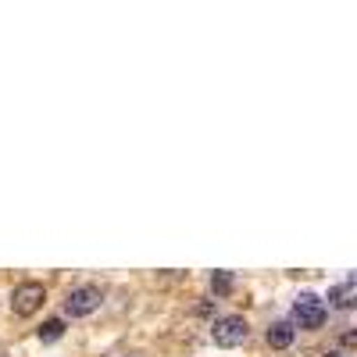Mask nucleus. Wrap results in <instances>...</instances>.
Returning a JSON list of instances; mask_svg holds the SVG:
<instances>
[{"label": "nucleus", "mask_w": 357, "mask_h": 357, "mask_svg": "<svg viewBox=\"0 0 357 357\" xmlns=\"http://www.w3.org/2000/svg\"><path fill=\"white\" fill-rule=\"evenodd\" d=\"M100 304H104V293L97 286H75L68 293V301H65V314L68 318H86V314H93Z\"/></svg>", "instance_id": "4"}, {"label": "nucleus", "mask_w": 357, "mask_h": 357, "mask_svg": "<svg viewBox=\"0 0 357 357\" xmlns=\"http://www.w3.org/2000/svg\"><path fill=\"white\" fill-rule=\"evenodd\" d=\"M329 304H333V307H340V311H350V307L357 304V282H354V279H347V282L333 286V289H329Z\"/></svg>", "instance_id": "6"}, {"label": "nucleus", "mask_w": 357, "mask_h": 357, "mask_svg": "<svg viewBox=\"0 0 357 357\" xmlns=\"http://www.w3.org/2000/svg\"><path fill=\"white\" fill-rule=\"evenodd\" d=\"M36 336L43 340V343H54V340H61L65 336V318H47L40 329H36Z\"/></svg>", "instance_id": "7"}, {"label": "nucleus", "mask_w": 357, "mask_h": 357, "mask_svg": "<svg viewBox=\"0 0 357 357\" xmlns=\"http://www.w3.org/2000/svg\"><path fill=\"white\" fill-rule=\"evenodd\" d=\"M232 286H236L232 272H211V293H215V296H229Z\"/></svg>", "instance_id": "8"}, {"label": "nucleus", "mask_w": 357, "mask_h": 357, "mask_svg": "<svg viewBox=\"0 0 357 357\" xmlns=\"http://www.w3.org/2000/svg\"><path fill=\"white\" fill-rule=\"evenodd\" d=\"M293 329H321L325 325V304L318 293H301L293 304Z\"/></svg>", "instance_id": "2"}, {"label": "nucleus", "mask_w": 357, "mask_h": 357, "mask_svg": "<svg viewBox=\"0 0 357 357\" xmlns=\"http://www.w3.org/2000/svg\"><path fill=\"white\" fill-rule=\"evenodd\" d=\"M247 336H250V325H247L243 314H225V318H215V325H211V340H215V347H222V350L240 347Z\"/></svg>", "instance_id": "1"}, {"label": "nucleus", "mask_w": 357, "mask_h": 357, "mask_svg": "<svg viewBox=\"0 0 357 357\" xmlns=\"http://www.w3.org/2000/svg\"><path fill=\"white\" fill-rule=\"evenodd\" d=\"M264 340H268V347H272V350H286L296 340V329H293L289 321H272V325H268V333H264Z\"/></svg>", "instance_id": "5"}, {"label": "nucleus", "mask_w": 357, "mask_h": 357, "mask_svg": "<svg viewBox=\"0 0 357 357\" xmlns=\"http://www.w3.org/2000/svg\"><path fill=\"white\" fill-rule=\"evenodd\" d=\"M325 357H340V354H325Z\"/></svg>", "instance_id": "9"}, {"label": "nucleus", "mask_w": 357, "mask_h": 357, "mask_svg": "<svg viewBox=\"0 0 357 357\" xmlns=\"http://www.w3.org/2000/svg\"><path fill=\"white\" fill-rule=\"evenodd\" d=\"M43 301H47L43 282H18V286L11 289V311H15L18 318H33V314L43 307Z\"/></svg>", "instance_id": "3"}]
</instances>
